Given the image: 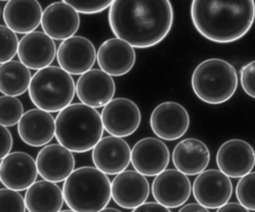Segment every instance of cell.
I'll list each match as a JSON object with an SVG mask.
<instances>
[{
    "label": "cell",
    "instance_id": "1",
    "mask_svg": "<svg viewBox=\"0 0 255 212\" xmlns=\"http://www.w3.org/2000/svg\"><path fill=\"white\" fill-rule=\"evenodd\" d=\"M108 20L113 34L138 49L159 44L170 32L173 8L169 0H114Z\"/></svg>",
    "mask_w": 255,
    "mask_h": 212
},
{
    "label": "cell",
    "instance_id": "2",
    "mask_svg": "<svg viewBox=\"0 0 255 212\" xmlns=\"http://www.w3.org/2000/svg\"><path fill=\"white\" fill-rule=\"evenodd\" d=\"M190 18L205 39L227 44L244 37L255 21L254 0H192Z\"/></svg>",
    "mask_w": 255,
    "mask_h": 212
},
{
    "label": "cell",
    "instance_id": "3",
    "mask_svg": "<svg viewBox=\"0 0 255 212\" xmlns=\"http://www.w3.org/2000/svg\"><path fill=\"white\" fill-rule=\"evenodd\" d=\"M104 129L102 115L96 107L83 103L70 104L56 116V139L73 152L93 149L102 138Z\"/></svg>",
    "mask_w": 255,
    "mask_h": 212
},
{
    "label": "cell",
    "instance_id": "4",
    "mask_svg": "<svg viewBox=\"0 0 255 212\" xmlns=\"http://www.w3.org/2000/svg\"><path fill=\"white\" fill-rule=\"evenodd\" d=\"M66 205L76 212L104 210L112 198V183L96 166H82L66 178L63 184Z\"/></svg>",
    "mask_w": 255,
    "mask_h": 212
},
{
    "label": "cell",
    "instance_id": "5",
    "mask_svg": "<svg viewBox=\"0 0 255 212\" xmlns=\"http://www.w3.org/2000/svg\"><path fill=\"white\" fill-rule=\"evenodd\" d=\"M235 68L225 60L211 58L202 61L191 76V88L203 103L219 105L229 101L237 90Z\"/></svg>",
    "mask_w": 255,
    "mask_h": 212
},
{
    "label": "cell",
    "instance_id": "6",
    "mask_svg": "<svg viewBox=\"0 0 255 212\" xmlns=\"http://www.w3.org/2000/svg\"><path fill=\"white\" fill-rule=\"evenodd\" d=\"M28 92L35 106L56 112L71 104L76 94V85L67 71L61 67L48 66L32 76Z\"/></svg>",
    "mask_w": 255,
    "mask_h": 212
},
{
    "label": "cell",
    "instance_id": "7",
    "mask_svg": "<svg viewBox=\"0 0 255 212\" xmlns=\"http://www.w3.org/2000/svg\"><path fill=\"white\" fill-rule=\"evenodd\" d=\"M152 132L162 140H176L182 137L190 123L186 108L175 102H163L151 111L149 118Z\"/></svg>",
    "mask_w": 255,
    "mask_h": 212
},
{
    "label": "cell",
    "instance_id": "8",
    "mask_svg": "<svg viewBox=\"0 0 255 212\" xmlns=\"http://www.w3.org/2000/svg\"><path fill=\"white\" fill-rule=\"evenodd\" d=\"M101 115L105 130L120 137H127L135 132L141 120L137 105L127 98L110 101L104 106Z\"/></svg>",
    "mask_w": 255,
    "mask_h": 212
},
{
    "label": "cell",
    "instance_id": "9",
    "mask_svg": "<svg viewBox=\"0 0 255 212\" xmlns=\"http://www.w3.org/2000/svg\"><path fill=\"white\" fill-rule=\"evenodd\" d=\"M233 191L230 177L220 169L203 170L193 181L195 200L208 209H217L227 203Z\"/></svg>",
    "mask_w": 255,
    "mask_h": 212
},
{
    "label": "cell",
    "instance_id": "10",
    "mask_svg": "<svg viewBox=\"0 0 255 212\" xmlns=\"http://www.w3.org/2000/svg\"><path fill=\"white\" fill-rule=\"evenodd\" d=\"M95 166L109 175L126 170L131 162V149L123 137L109 135L100 139L92 151Z\"/></svg>",
    "mask_w": 255,
    "mask_h": 212
},
{
    "label": "cell",
    "instance_id": "11",
    "mask_svg": "<svg viewBox=\"0 0 255 212\" xmlns=\"http://www.w3.org/2000/svg\"><path fill=\"white\" fill-rule=\"evenodd\" d=\"M94 44L86 37L72 36L60 44L57 50L59 66L71 75H82L92 69L97 58Z\"/></svg>",
    "mask_w": 255,
    "mask_h": 212
},
{
    "label": "cell",
    "instance_id": "12",
    "mask_svg": "<svg viewBox=\"0 0 255 212\" xmlns=\"http://www.w3.org/2000/svg\"><path fill=\"white\" fill-rule=\"evenodd\" d=\"M153 198L168 208L182 206L190 196L191 183L178 169H164L155 175L151 184Z\"/></svg>",
    "mask_w": 255,
    "mask_h": 212
},
{
    "label": "cell",
    "instance_id": "13",
    "mask_svg": "<svg viewBox=\"0 0 255 212\" xmlns=\"http://www.w3.org/2000/svg\"><path fill=\"white\" fill-rule=\"evenodd\" d=\"M218 168L231 178H240L251 172L255 165V151L243 139H229L223 142L216 153Z\"/></svg>",
    "mask_w": 255,
    "mask_h": 212
},
{
    "label": "cell",
    "instance_id": "14",
    "mask_svg": "<svg viewBox=\"0 0 255 212\" xmlns=\"http://www.w3.org/2000/svg\"><path fill=\"white\" fill-rule=\"evenodd\" d=\"M37 163L34 158L23 151H14L1 158L0 180L8 188L27 190L37 179Z\"/></svg>",
    "mask_w": 255,
    "mask_h": 212
},
{
    "label": "cell",
    "instance_id": "15",
    "mask_svg": "<svg viewBox=\"0 0 255 212\" xmlns=\"http://www.w3.org/2000/svg\"><path fill=\"white\" fill-rule=\"evenodd\" d=\"M112 77L102 69H91L82 74L76 84L78 99L96 108L105 106L114 99L116 93V84Z\"/></svg>",
    "mask_w": 255,
    "mask_h": 212
},
{
    "label": "cell",
    "instance_id": "16",
    "mask_svg": "<svg viewBox=\"0 0 255 212\" xmlns=\"http://www.w3.org/2000/svg\"><path fill=\"white\" fill-rule=\"evenodd\" d=\"M155 137H144L131 148L133 168L145 176H155L169 163V150L166 144Z\"/></svg>",
    "mask_w": 255,
    "mask_h": 212
},
{
    "label": "cell",
    "instance_id": "17",
    "mask_svg": "<svg viewBox=\"0 0 255 212\" xmlns=\"http://www.w3.org/2000/svg\"><path fill=\"white\" fill-rule=\"evenodd\" d=\"M149 195V183L145 175L136 170H124L112 181V198L117 205L133 210L145 202Z\"/></svg>",
    "mask_w": 255,
    "mask_h": 212
},
{
    "label": "cell",
    "instance_id": "18",
    "mask_svg": "<svg viewBox=\"0 0 255 212\" xmlns=\"http://www.w3.org/2000/svg\"><path fill=\"white\" fill-rule=\"evenodd\" d=\"M129 43L111 38L101 44L97 53L100 68L113 77H122L131 71L135 64V51Z\"/></svg>",
    "mask_w": 255,
    "mask_h": 212
},
{
    "label": "cell",
    "instance_id": "19",
    "mask_svg": "<svg viewBox=\"0 0 255 212\" xmlns=\"http://www.w3.org/2000/svg\"><path fill=\"white\" fill-rule=\"evenodd\" d=\"M72 152L60 143L46 144L36 157L39 175L52 182L66 180L75 168V157Z\"/></svg>",
    "mask_w": 255,
    "mask_h": 212
},
{
    "label": "cell",
    "instance_id": "20",
    "mask_svg": "<svg viewBox=\"0 0 255 212\" xmlns=\"http://www.w3.org/2000/svg\"><path fill=\"white\" fill-rule=\"evenodd\" d=\"M79 12L64 1L53 2L43 11L41 26L54 40H66L76 34L80 27Z\"/></svg>",
    "mask_w": 255,
    "mask_h": 212
},
{
    "label": "cell",
    "instance_id": "21",
    "mask_svg": "<svg viewBox=\"0 0 255 212\" xmlns=\"http://www.w3.org/2000/svg\"><path fill=\"white\" fill-rule=\"evenodd\" d=\"M17 54L25 66L38 71L53 63L57 56L56 44L45 32L33 31L21 38Z\"/></svg>",
    "mask_w": 255,
    "mask_h": 212
},
{
    "label": "cell",
    "instance_id": "22",
    "mask_svg": "<svg viewBox=\"0 0 255 212\" xmlns=\"http://www.w3.org/2000/svg\"><path fill=\"white\" fill-rule=\"evenodd\" d=\"M21 140L33 147L45 146L56 132V119L41 108H32L24 112L17 126Z\"/></svg>",
    "mask_w": 255,
    "mask_h": 212
},
{
    "label": "cell",
    "instance_id": "23",
    "mask_svg": "<svg viewBox=\"0 0 255 212\" xmlns=\"http://www.w3.org/2000/svg\"><path fill=\"white\" fill-rule=\"evenodd\" d=\"M42 6L38 0H8L3 8L7 27L18 34L35 31L41 24Z\"/></svg>",
    "mask_w": 255,
    "mask_h": 212
},
{
    "label": "cell",
    "instance_id": "24",
    "mask_svg": "<svg viewBox=\"0 0 255 212\" xmlns=\"http://www.w3.org/2000/svg\"><path fill=\"white\" fill-rule=\"evenodd\" d=\"M171 157L176 169L186 175H197L209 164L210 152L202 140L187 137L174 146Z\"/></svg>",
    "mask_w": 255,
    "mask_h": 212
},
{
    "label": "cell",
    "instance_id": "25",
    "mask_svg": "<svg viewBox=\"0 0 255 212\" xmlns=\"http://www.w3.org/2000/svg\"><path fill=\"white\" fill-rule=\"evenodd\" d=\"M25 202L29 212H57L64 203L63 190L49 180L35 181L25 193Z\"/></svg>",
    "mask_w": 255,
    "mask_h": 212
},
{
    "label": "cell",
    "instance_id": "26",
    "mask_svg": "<svg viewBox=\"0 0 255 212\" xmlns=\"http://www.w3.org/2000/svg\"><path fill=\"white\" fill-rule=\"evenodd\" d=\"M32 76L30 70L21 61L11 60L1 63L0 91L7 96H20L29 90Z\"/></svg>",
    "mask_w": 255,
    "mask_h": 212
},
{
    "label": "cell",
    "instance_id": "27",
    "mask_svg": "<svg viewBox=\"0 0 255 212\" xmlns=\"http://www.w3.org/2000/svg\"><path fill=\"white\" fill-rule=\"evenodd\" d=\"M24 114L23 105L14 96L2 95L0 97V124L13 126L19 122Z\"/></svg>",
    "mask_w": 255,
    "mask_h": 212
},
{
    "label": "cell",
    "instance_id": "28",
    "mask_svg": "<svg viewBox=\"0 0 255 212\" xmlns=\"http://www.w3.org/2000/svg\"><path fill=\"white\" fill-rule=\"evenodd\" d=\"M237 200L248 210L255 211V171L240 177L235 188Z\"/></svg>",
    "mask_w": 255,
    "mask_h": 212
},
{
    "label": "cell",
    "instance_id": "29",
    "mask_svg": "<svg viewBox=\"0 0 255 212\" xmlns=\"http://www.w3.org/2000/svg\"><path fill=\"white\" fill-rule=\"evenodd\" d=\"M27 210L25 198L14 189H0V212H25Z\"/></svg>",
    "mask_w": 255,
    "mask_h": 212
},
{
    "label": "cell",
    "instance_id": "30",
    "mask_svg": "<svg viewBox=\"0 0 255 212\" xmlns=\"http://www.w3.org/2000/svg\"><path fill=\"white\" fill-rule=\"evenodd\" d=\"M1 33V58L0 62L5 63L11 61L16 53H18L19 42L16 32L7 26H0Z\"/></svg>",
    "mask_w": 255,
    "mask_h": 212
},
{
    "label": "cell",
    "instance_id": "31",
    "mask_svg": "<svg viewBox=\"0 0 255 212\" xmlns=\"http://www.w3.org/2000/svg\"><path fill=\"white\" fill-rule=\"evenodd\" d=\"M82 14H98L112 5L114 0H62Z\"/></svg>",
    "mask_w": 255,
    "mask_h": 212
},
{
    "label": "cell",
    "instance_id": "32",
    "mask_svg": "<svg viewBox=\"0 0 255 212\" xmlns=\"http://www.w3.org/2000/svg\"><path fill=\"white\" fill-rule=\"evenodd\" d=\"M240 83L243 91L249 97L255 99V60L241 68Z\"/></svg>",
    "mask_w": 255,
    "mask_h": 212
},
{
    "label": "cell",
    "instance_id": "33",
    "mask_svg": "<svg viewBox=\"0 0 255 212\" xmlns=\"http://www.w3.org/2000/svg\"><path fill=\"white\" fill-rule=\"evenodd\" d=\"M13 145V137L7 126L1 125V158L10 153Z\"/></svg>",
    "mask_w": 255,
    "mask_h": 212
},
{
    "label": "cell",
    "instance_id": "34",
    "mask_svg": "<svg viewBox=\"0 0 255 212\" xmlns=\"http://www.w3.org/2000/svg\"><path fill=\"white\" fill-rule=\"evenodd\" d=\"M132 211H162V212H170V208L162 205L159 202H154V201H150V202H143L140 205H138L137 207H135Z\"/></svg>",
    "mask_w": 255,
    "mask_h": 212
},
{
    "label": "cell",
    "instance_id": "35",
    "mask_svg": "<svg viewBox=\"0 0 255 212\" xmlns=\"http://www.w3.org/2000/svg\"><path fill=\"white\" fill-rule=\"evenodd\" d=\"M218 212H224V211H243V212H247L249 211L245 206H243L240 202H227L225 204H223L222 206H220L219 208L216 209Z\"/></svg>",
    "mask_w": 255,
    "mask_h": 212
},
{
    "label": "cell",
    "instance_id": "36",
    "mask_svg": "<svg viewBox=\"0 0 255 212\" xmlns=\"http://www.w3.org/2000/svg\"><path fill=\"white\" fill-rule=\"evenodd\" d=\"M180 212L190 211V212H208V208L201 205L200 203H188L184 204L179 208Z\"/></svg>",
    "mask_w": 255,
    "mask_h": 212
},
{
    "label": "cell",
    "instance_id": "37",
    "mask_svg": "<svg viewBox=\"0 0 255 212\" xmlns=\"http://www.w3.org/2000/svg\"><path fill=\"white\" fill-rule=\"evenodd\" d=\"M104 210H105V211H116V212L119 211V210H117V209H115V208H109V207H106Z\"/></svg>",
    "mask_w": 255,
    "mask_h": 212
},
{
    "label": "cell",
    "instance_id": "38",
    "mask_svg": "<svg viewBox=\"0 0 255 212\" xmlns=\"http://www.w3.org/2000/svg\"><path fill=\"white\" fill-rule=\"evenodd\" d=\"M1 1H8V0H1Z\"/></svg>",
    "mask_w": 255,
    "mask_h": 212
}]
</instances>
